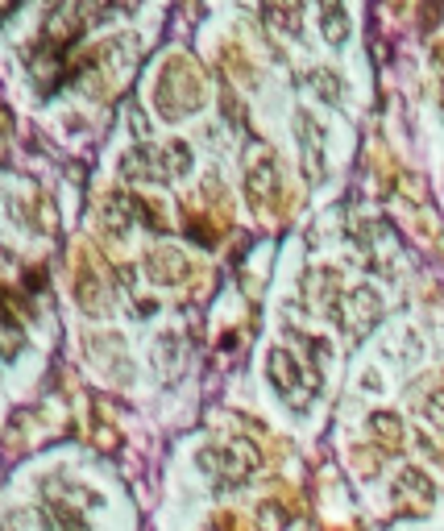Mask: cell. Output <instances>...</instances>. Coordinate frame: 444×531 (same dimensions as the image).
I'll list each match as a JSON object with an SVG mask.
<instances>
[{"mask_svg":"<svg viewBox=\"0 0 444 531\" xmlns=\"http://www.w3.org/2000/svg\"><path fill=\"white\" fill-rule=\"evenodd\" d=\"M378 315H382V299L369 287H358V291H349L345 295V304H341V324L349 328V332H369V328L378 324Z\"/></svg>","mask_w":444,"mask_h":531,"instance_id":"1","label":"cell"},{"mask_svg":"<svg viewBox=\"0 0 444 531\" xmlns=\"http://www.w3.org/2000/svg\"><path fill=\"white\" fill-rule=\"evenodd\" d=\"M299 129H304V150H307V174H320L324 158H320V129H315V120L307 112H299Z\"/></svg>","mask_w":444,"mask_h":531,"instance_id":"2","label":"cell"},{"mask_svg":"<svg viewBox=\"0 0 444 531\" xmlns=\"http://www.w3.org/2000/svg\"><path fill=\"white\" fill-rule=\"evenodd\" d=\"M271 378L279 391H291L295 378H299V369H295V358L291 353H282V349H274L271 353Z\"/></svg>","mask_w":444,"mask_h":531,"instance_id":"3","label":"cell"},{"mask_svg":"<svg viewBox=\"0 0 444 531\" xmlns=\"http://www.w3.org/2000/svg\"><path fill=\"white\" fill-rule=\"evenodd\" d=\"M320 25H324V38L333 46L345 42L349 22H345V9H341V4H324V9H320Z\"/></svg>","mask_w":444,"mask_h":531,"instance_id":"4","label":"cell"},{"mask_svg":"<svg viewBox=\"0 0 444 531\" xmlns=\"http://www.w3.org/2000/svg\"><path fill=\"white\" fill-rule=\"evenodd\" d=\"M307 84H312L315 92L328 100V104H336V100H341V92H345V87H341V79H336L328 66H315L312 75H307Z\"/></svg>","mask_w":444,"mask_h":531,"instance_id":"5","label":"cell"},{"mask_svg":"<svg viewBox=\"0 0 444 531\" xmlns=\"http://www.w3.org/2000/svg\"><path fill=\"white\" fill-rule=\"evenodd\" d=\"M369 428L378 432V440H386V445H399V436H403V423H399V415H390V412L369 415Z\"/></svg>","mask_w":444,"mask_h":531,"instance_id":"6","label":"cell"},{"mask_svg":"<svg viewBox=\"0 0 444 531\" xmlns=\"http://www.w3.org/2000/svg\"><path fill=\"white\" fill-rule=\"evenodd\" d=\"M423 415H428L432 423H440V428H444V391H436L432 399L423 403Z\"/></svg>","mask_w":444,"mask_h":531,"instance_id":"7","label":"cell"}]
</instances>
